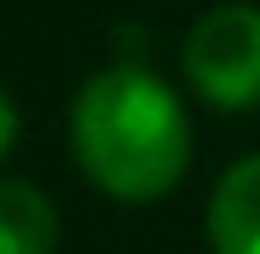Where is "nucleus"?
<instances>
[{
    "instance_id": "nucleus-4",
    "label": "nucleus",
    "mask_w": 260,
    "mask_h": 254,
    "mask_svg": "<svg viewBox=\"0 0 260 254\" xmlns=\"http://www.w3.org/2000/svg\"><path fill=\"white\" fill-rule=\"evenodd\" d=\"M0 254H55V210L39 188H0Z\"/></svg>"
},
{
    "instance_id": "nucleus-2",
    "label": "nucleus",
    "mask_w": 260,
    "mask_h": 254,
    "mask_svg": "<svg viewBox=\"0 0 260 254\" xmlns=\"http://www.w3.org/2000/svg\"><path fill=\"white\" fill-rule=\"evenodd\" d=\"M183 72L194 94L221 111H244L260 100V11L216 6L183 39Z\"/></svg>"
},
{
    "instance_id": "nucleus-1",
    "label": "nucleus",
    "mask_w": 260,
    "mask_h": 254,
    "mask_svg": "<svg viewBox=\"0 0 260 254\" xmlns=\"http://www.w3.org/2000/svg\"><path fill=\"white\" fill-rule=\"evenodd\" d=\"M72 155L111 199H160L188 171V116L144 66H111L72 100Z\"/></svg>"
},
{
    "instance_id": "nucleus-3",
    "label": "nucleus",
    "mask_w": 260,
    "mask_h": 254,
    "mask_svg": "<svg viewBox=\"0 0 260 254\" xmlns=\"http://www.w3.org/2000/svg\"><path fill=\"white\" fill-rule=\"evenodd\" d=\"M210 249L260 254V155L238 160L210 194Z\"/></svg>"
}]
</instances>
